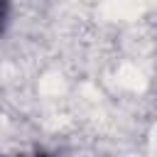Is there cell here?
Segmentation results:
<instances>
[{
  "mask_svg": "<svg viewBox=\"0 0 157 157\" xmlns=\"http://www.w3.org/2000/svg\"><path fill=\"white\" fill-rule=\"evenodd\" d=\"M2 20H5V0H0V29H2Z\"/></svg>",
  "mask_w": 157,
  "mask_h": 157,
  "instance_id": "obj_1",
  "label": "cell"
}]
</instances>
